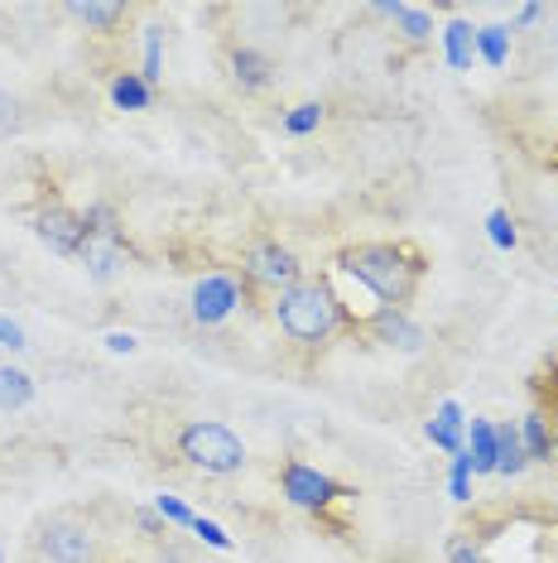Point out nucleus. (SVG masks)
I'll return each mask as SVG.
<instances>
[{
    "mask_svg": "<svg viewBox=\"0 0 558 563\" xmlns=\"http://www.w3.org/2000/svg\"><path fill=\"white\" fill-rule=\"evenodd\" d=\"M337 265L376 294L380 309H410L424 275V255L410 241H357L337 251Z\"/></svg>",
    "mask_w": 558,
    "mask_h": 563,
    "instance_id": "obj_1",
    "label": "nucleus"
},
{
    "mask_svg": "<svg viewBox=\"0 0 558 563\" xmlns=\"http://www.w3.org/2000/svg\"><path fill=\"white\" fill-rule=\"evenodd\" d=\"M270 318L294 347L323 352L342 332V323H347V309H342L337 289L327 285V279H299V285H289L284 294H275Z\"/></svg>",
    "mask_w": 558,
    "mask_h": 563,
    "instance_id": "obj_2",
    "label": "nucleus"
},
{
    "mask_svg": "<svg viewBox=\"0 0 558 563\" xmlns=\"http://www.w3.org/2000/svg\"><path fill=\"white\" fill-rule=\"evenodd\" d=\"M174 448H179V457L202 477H236V472H246V443H241L236 429H226L222 419H188L174 433Z\"/></svg>",
    "mask_w": 558,
    "mask_h": 563,
    "instance_id": "obj_3",
    "label": "nucleus"
},
{
    "mask_svg": "<svg viewBox=\"0 0 558 563\" xmlns=\"http://www.w3.org/2000/svg\"><path fill=\"white\" fill-rule=\"evenodd\" d=\"M241 279L246 289H265V294H284L289 285L303 279V265L299 255L275 236H256L246 251H241Z\"/></svg>",
    "mask_w": 558,
    "mask_h": 563,
    "instance_id": "obj_4",
    "label": "nucleus"
},
{
    "mask_svg": "<svg viewBox=\"0 0 558 563\" xmlns=\"http://www.w3.org/2000/svg\"><path fill=\"white\" fill-rule=\"evenodd\" d=\"M279 496H284L289 506L323 516V510H333L337 501H347V496H357V492H347V486H337L327 472L299 463V457H289V463L279 467Z\"/></svg>",
    "mask_w": 558,
    "mask_h": 563,
    "instance_id": "obj_5",
    "label": "nucleus"
},
{
    "mask_svg": "<svg viewBox=\"0 0 558 563\" xmlns=\"http://www.w3.org/2000/svg\"><path fill=\"white\" fill-rule=\"evenodd\" d=\"M246 279L232 275V271H212V275H202L193 294H188V313H193V323L198 328H217L226 323L241 303H246Z\"/></svg>",
    "mask_w": 558,
    "mask_h": 563,
    "instance_id": "obj_6",
    "label": "nucleus"
},
{
    "mask_svg": "<svg viewBox=\"0 0 558 563\" xmlns=\"http://www.w3.org/2000/svg\"><path fill=\"white\" fill-rule=\"evenodd\" d=\"M34 236H40L54 255H78L82 241H87L82 212L68 208L63 198H44L40 208H34Z\"/></svg>",
    "mask_w": 558,
    "mask_h": 563,
    "instance_id": "obj_7",
    "label": "nucleus"
},
{
    "mask_svg": "<svg viewBox=\"0 0 558 563\" xmlns=\"http://www.w3.org/2000/svg\"><path fill=\"white\" fill-rule=\"evenodd\" d=\"M34 544H40V554L48 563H97V534L87 530L82 520H72V516L48 520Z\"/></svg>",
    "mask_w": 558,
    "mask_h": 563,
    "instance_id": "obj_8",
    "label": "nucleus"
},
{
    "mask_svg": "<svg viewBox=\"0 0 558 563\" xmlns=\"http://www.w3.org/2000/svg\"><path fill=\"white\" fill-rule=\"evenodd\" d=\"M366 332L390 352H404V356L424 352V328L410 318V309H376L366 318Z\"/></svg>",
    "mask_w": 558,
    "mask_h": 563,
    "instance_id": "obj_9",
    "label": "nucleus"
},
{
    "mask_svg": "<svg viewBox=\"0 0 558 563\" xmlns=\"http://www.w3.org/2000/svg\"><path fill=\"white\" fill-rule=\"evenodd\" d=\"M78 261L87 265V275H92L97 285H107V279L125 265V236H97V232H87Z\"/></svg>",
    "mask_w": 558,
    "mask_h": 563,
    "instance_id": "obj_10",
    "label": "nucleus"
},
{
    "mask_svg": "<svg viewBox=\"0 0 558 563\" xmlns=\"http://www.w3.org/2000/svg\"><path fill=\"white\" fill-rule=\"evenodd\" d=\"M226 68H232V82L241 92H265V87L275 82V63L250 44H236L232 54H226Z\"/></svg>",
    "mask_w": 558,
    "mask_h": 563,
    "instance_id": "obj_11",
    "label": "nucleus"
},
{
    "mask_svg": "<svg viewBox=\"0 0 558 563\" xmlns=\"http://www.w3.org/2000/svg\"><path fill=\"white\" fill-rule=\"evenodd\" d=\"M467 419H462V405L458 400H443L438 409H434V419H428V424H424V433H428V443H434V448H443V453H462V448H467Z\"/></svg>",
    "mask_w": 558,
    "mask_h": 563,
    "instance_id": "obj_12",
    "label": "nucleus"
},
{
    "mask_svg": "<svg viewBox=\"0 0 558 563\" xmlns=\"http://www.w3.org/2000/svg\"><path fill=\"white\" fill-rule=\"evenodd\" d=\"M554 424L544 409H529L525 419H520V443H525V457L529 463H554Z\"/></svg>",
    "mask_w": 558,
    "mask_h": 563,
    "instance_id": "obj_13",
    "label": "nucleus"
},
{
    "mask_svg": "<svg viewBox=\"0 0 558 563\" xmlns=\"http://www.w3.org/2000/svg\"><path fill=\"white\" fill-rule=\"evenodd\" d=\"M467 457H472V477H491L496 472V419H472Z\"/></svg>",
    "mask_w": 558,
    "mask_h": 563,
    "instance_id": "obj_14",
    "label": "nucleus"
},
{
    "mask_svg": "<svg viewBox=\"0 0 558 563\" xmlns=\"http://www.w3.org/2000/svg\"><path fill=\"white\" fill-rule=\"evenodd\" d=\"M443 58L458 73H467L477 63V30L467 20H448V30H443Z\"/></svg>",
    "mask_w": 558,
    "mask_h": 563,
    "instance_id": "obj_15",
    "label": "nucleus"
},
{
    "mask_svg": "<svg viewBox=\"0 0 558 563\" xmlns=\"http://www.w3.org/2000/svg\"><path fill=\"white\" fill-rule=\"evenodd\" d=\"M68 15L82 20L87 30H97V34H111L116 24H125V15H131V10L116 5V0H72Z\"/></svg>",
    "mask_w": 558,
    "mask_h": 563,
    "instance_id": "obj_16",
    "label": "nucleus"
},
{
    "mask_svg": "<svg viewBox=\"0 0 558 563\" xmlns=\"http://www.w3.org/2000/svg\"><path fill=\"white\" fill-rule=\"evenodd\" d=\"M529 467L525 443H520V424H505L496 419V477H520Z\"/></svg>",
    "mask_w": 558,
    "mask_h": 563,
    "instance_id": "obj_17",
    "label": "nucleus"
},
{
    "mask_svg": "<svg viewBox=\"0 0 558 563\" xmlns=\"http://www.w3.org/2000/svg\"><path fill=\"white\" fill-rule=\"evenodd\" d=\"M111 101H116L121 111H149L155 107V87L140 78V73H116V78H111Z\"/></svg>",
    "mask_w": 558,
    "mask_h": 563,
    "instance_id": "obj_18",
    "label": "nucleus"
},
{
    "mask_svg": "<svg viewBox=\"0 0 558 563\" xmlns=\"http://www.w3.org/2000/svg\"><path fill=\"white\" fill-rule=\"evenodd\" d=\"M477 58L491 68H505L511 58V24H481L477 30Z\"/></svg>",
    "mask_w": 558,
    "mask_h": 563,
    "instance_id": "obj_19",
    "label": "nucleus"
},
{
    "mask_svg": "<svg viewBox=\"0 0 558 563\" xmlns=\"http://www.w3.org/2000/svg\"><path fill=\"white\" fill-rule=\"evenodd\" d=\"M34 400V376L20 366H0V409H24Z\"/></svg>",
    "mask_w": 558,
    "mask_h": 563,
    "instance_id": "obj_20",
    "label": "nucleus"
},
{
    "mask_svg": "<svg viewBox=\"0 0 558 563\" xmlns=\"http://www.w3.org/2000/svg\"><path fill=\"white\" fill-rule=\"evenodd\" d=\"M323 121H327V107H323V101H299V107H289V111H284V121H279V125H284V135L303 140V135L319 131Z\"/></svg>",
    "mask_w": 558,
    "mask_h": 563,
    "instance_id": "obj_21",
    "label": "nucleus"
},
{
    "mask_svg": "<svg viewBox=\"0 0 558 563\" xmlns=\"http://www.w3.org/2000/svg\"><path fill=\"white\" fill-rule=\"evenodd\" d=\"M395 34L404 44H428L434 40V20H428V10H418V5H404L400 15H395Z\"/></svg>",
    "mask_w": 558,
    "mask_h": 563,
    "instance_id": "obj_22",
    "label": "nucleus"
},
{
    "mask_svg": "<svg viewBox=\"0 0 558 563\" xmlns=\"http://www.w3.org/2000/svg\"><path fill=\"white\" fill-rule=\"evenodd\" d=\"M140 78L159 92V82H164V30L159 24H149L145 30V73H140Z\"/></svg>",
    "mask_w": 558,
    "mask_h": 563,
    "instance_id": "obj_23",
    "label": "nucleus"
},
{
    "mask_svg": "<svg viewBox=\"0 0 558 563\" xmlns=\"http://www.w3.org/2000/svg\"><path fill=\"white\" fill-rule=\"evenodd\" d=\"M82 227H87V232H97V236H125L121 232V212L111 208V202H87Z\"/></svg>",
    "mask_w": 558,
    "mask_h": 563,
    "instance_id": "obj_24",
    "label": "nucleus"
},
{
    "mask_svg": "<svg viewBox=\"0 0 558 563\" xmlns=\"http://www.w3.org/2000/svg\"><path fill=\"white\" fill-rule=\"evenodd\" d=\"M487 236H491V246L496 251H515L520 246V232H515V217L505 212V208H496L487 217Z\"/></svg>",
    "mask_w": 558,
    "mask_h": 563,
    "instance_id": "obj_25",
    "label": "nucleus"
},
{
    "mask_svg": "<svg viewBox=\"0 0 558 563\" xmlns=\"http://www.w3.org/2000/svg\"><path fill=\"white\" fill-rule=\"evenodd\" d=\"M448 492H453V501H472V457H467V448H462V453H453Z\"/></svg>",
    "mask_w": 558,
    "mask_h": 563,
    "instance_id": "obj_26",
    "label": "nucleus"
},
{
    "mask_svg": "<svg viewBox=\"0 0 558 563\" xmlns=\"http://www.w3.org/2000/svg\"><path fill=\"white\" fill-rule=\"evenodd\" d=\"M448 563H487V549H481V540L472 530H462L448 540Z\"/></svg>",
    "mask_w": 558,
    "mask_h": 563,
    "instance_id": "obj_27",
    "label": "nucleus"
},
{
    "mask_svg": "<svg viewBox=\"0 0 558 563\" xmlns=\"http://www.w3.org/2000/svg\"><path fill=\"white\" fill-rule=\"evenodd\" d=\"M193 534H198V540L208 544V549H217V554H232V549H236V544H232V534H226L217 520H208V516H198V520H193Z\"/></svg>",
    "mask_w": 558,
    "mask_h": 563,
    "instance_id": "obj_28",
    "label": "nucleus"
},
{
    "mask_svg": "<svg viewBox=\"0 0 558 563\" xmlns=\"http://www.w3.org/2000/svg\"><path fill=\"white\" fill-rule=\"evenodd\" d=\"M155 510H159V520L164 525H188V530H193V510H188L183 501H179V496H155Z\"/></svg>",
    "mask_w": 558,
    "mask_h": 563,
    "instance_id": "obj_29",
    "label": "nucleus"
},
{
    "mask_svg": "<svg viewBox=\"0 0 558 563\" xmlns=\"http://www.w3.org/2000/svg\"><path fill=\"white\" fill-rule=\"evenodd\" d=\"M0 347H5V352H24V347H30L24 328L15 323V318H5V313H0Z\"/></svg>",
    "mask_w": 558,
    "mask_h": 563,
    "instance_id": "obj_30",
    "label": "nucleus"
},
{
    "mask_svg": "<svg viewBox=\"0 0 558 563\" xmlns=\"http://www.w3.org/2000/svg\"><path fill=\"white\" fill-rule=\"evenodd\" d=\"M20 101L10 97V92H0V135H10V131H20Z\"/></svg>",
    "mask_w": 558,
    "mask_h": 563,
    "instance_id": "obj_31",
    "label": "nucleus"
},
{
    "mask_svg": "<svg viewBox=\"0 0 558 563\" xmlns=\"http://www.w3.org/2000/svg\"><path fill=\"white\" fill-rule=\"evenodd\" d=\"M135 525H140L145 534H155V540H159V534H169V525L159 520V510H135Z\"/></svg>",
    "mask_w": 558,
    "mask_h": 563,
    "instance_id": "obj_32",
    "label": "nucleus"
},
{
    "mask_svg": "<svg viewBox=\"0 0 558 563\" xmlns=\"http://www.w3.org/2000/svg\"><path fill=\"white\" fill-rule=\"evenodd\" d=\"M101 342H107V352H125V356H131V352L140 347V342L131 338V332H107V338H101Z\"/></svg>",
    "mask_w": 558,
    "mask_h": 563,
    "instance_id": "obj_33",
    "label": "nucleus"
},
{
    "mask_svg": "<svg viewBox=\"0 0 558 563\" xmlns=\"http://www.w3.org/2000/svg\"><path fill=\"white\" fill-rule=\"evenodd\" d=\"M159 563H188V559H183L174 544H164V549H159Z\"/></svg>",
    "mask_w": 558,
    "mask_h": 563,
    "instance_id": "obj_34",
    "label": "nucleus"
},
{
    "mask_svg": "<svg viewBox=\"0 0 558 563\" xmlns=\"http://www.w3.org/2000/svg\"><path fill=\"white\" fill-rule=\"evenodd\" d=\"M539 15H544V10H539V5H525V10H520V15H515V20H520V24H535Z\"/></svg>",
    "mask_w": 558,
    "mask_h": 563,
    "instance_id": "obj_35",
    "label": "nucleus"
},
{
    "mask_svg": "<svg viewBox=\"0 0 558 563\" xmlns=\"http://www.w3.org/2000/svg\"><path fill=\"white\" fill-rule=\"evenodd\" d=\"M554 467H558V433H554Z\"/></svg>",
    "mask_w": 558,
    "mask_h": 563,
    "instance_id": "obj_36",
    "label": "nucleus"
}]
</instances>
